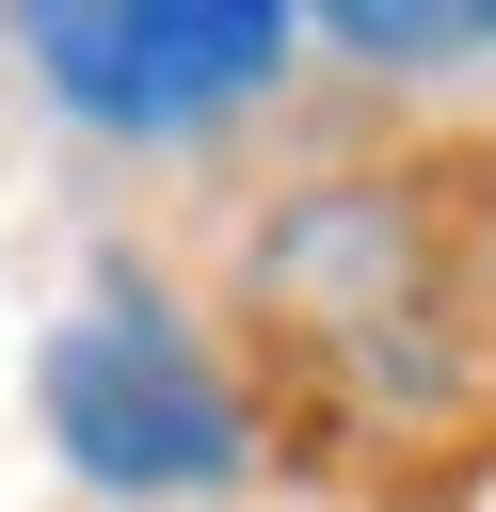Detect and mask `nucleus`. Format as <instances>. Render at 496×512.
Returning <instances> with one entry per match:
<instances>
[{"mask_svg":"<svg viewBox=\"0 0 496 512\" xmlns=\"http://www.w3.org/2000/svg\"><path fill=\"white\" fill-rule=\"evenodd\" d=\"M32 432L96 512H224L256 496V384L224 320H192L144 256H96L32 336Z\"/></svg>","mask_w":496,"mask_h":512,"instance_id":"obj_1","label":"nucleus"},{"mask_svg":"<svg viewBox=\"0 0 496 512\" xmlns=\"http://www.w3.org/2000/svg\"><path fill=\"white\" fill-rule=\"evenodd\" d=\"M0 48L32 80V112L112 160H192L304 80V16H272V0H32Z\"/></svg>","mask_w":496,"mask_h":512,"instance_id":"obj_2","label":"nucleus"},{"mask_svg":"<svg viewBox=\"0 0 496 512\" xmlns=\"http://www.w3.org/2000/svg\"><path fill=\"white\" fill-rule=\"evenodd\" d=\"M304 48L352 80H496V0H352L304 16Z\"/></svg>","mask_w":496,"mask_h":512,"instance_id":"obj_3","label":"nucleus"}]
</instances>
